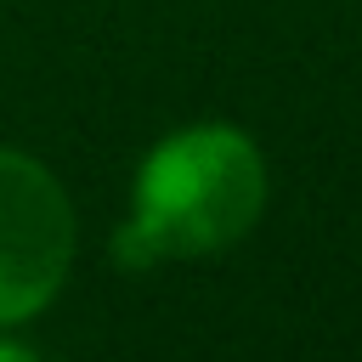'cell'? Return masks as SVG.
<instances>
[{
	"label": "cell",
	"mask_w": 362,
	"mask_h": 362,
	"mask_svg": "<svg viewBox=\"0 0 362 362\" xmlns=\"http://www.w3.org/2000/svg\"><path fill=\"white\" fill-rule=\"evenodd\" d=\"M74 260V204L62 181L17 153L0 147V328L40 317Z\"/></svg>",
	"instance_id": "cell-2"
},
{
	"label": "cell",
	"mask_w": 362,
	"mask_h": 362,
	"mask_svg": "<svg viewBox=\"0 0 362 362\" xmlns=\"http://www.w3.org/2000/svg\"><path fill=\"white\" fill-rule=\"evenodd\" d=\"M266 209V158L249 130L226 119L181 124L147 147L130 192V221L113 238V260L147 272L158 260L221 255Z\"/></svg>",
	"instance_id": "cell-1"
},
{
	"label": "cell",
	"mask_w": 362,
	"mask_h": 362,
	"mask_svg": "<svg viewBox=\"0 0 362 362\" xmlns=\"http://www.w3.org/2000/svg\"><path fill=\"white\" fill-rule=\"evenodd\" d=\"M34 351L28 345H17V339H0V362H28Z\"/></svg>",
	"instance_id": "cell-3"
}]
</instances>
